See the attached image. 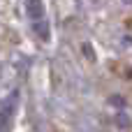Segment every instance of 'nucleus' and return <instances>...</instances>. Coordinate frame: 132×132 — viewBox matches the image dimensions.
I'll return each instance as SVG.
<instances>
[{
    "mask_svg": "<svg viewBox=\"0 0 132 132\" xmlns=\"http://www.w3.org/2000/svg\"><path fill=\"white\" fill-rule=\"evenodd\" d=\"M28 12H30V26L32 30L39 35V39H49V23L44 19V5L42 2H28Z\"/></svg>",
    "mask_w": 132,
    "mask_h": 132,
    "instance_id": "obj_1",
    "label": "nucleus"
}]
</instances>
